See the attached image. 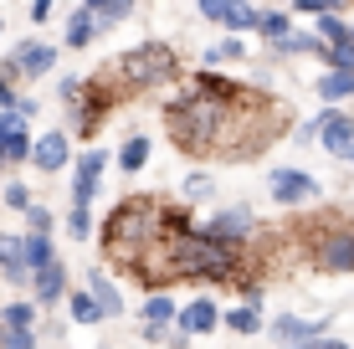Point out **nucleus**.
<instances>
[{"label":"nucleus","instance_id":"f257e3e1","mask_svg":"<svg viewBox=\"0 0 354 349\" xmlns=\"http://www.w3.org/2000/svg\"><path fill=\"white\" fill-rule=\"evenodd\" d=\"M241 93H247V82H231L221 72L201 67L185 88L165 103L169 144H175L180 154H190V160H216V149H221V139H226V124H231V108L241 103Z\"/></svg>","mask_w":354,"mask_h":349},{"label":"nucleus","instance_id":"f03ea898","mask_svg":"<svg viewBox=\"0 0 354 349\" xmlns=\"http://www.w3.org/2000/svg\"><path fill=\"white\" fill-rule=\"evenodd\" d=\"M165 232H169V206L160 196H124L108 211V221L97 226V247H103L108 267L133 278V267L165 242Z\"/></svg>","mask_w":354,"mask_h":349},{"label":"nucleus","instance_id":"7ed1b4c3","mask_svg":"<svg viewBox=\"0 0 354 349\" xmlns=\"http://www.w3.org/2000/svg\"><path fill=\"white\" fill-rule=\"evenodd\" d=\"M292 242L308 252V262L328 278L354 272V216L349 211H308L292 226Z\"/></svg>","mask_w":354,"mask_h":349},{"label":"nucleus","instance_id":"20e7f679","mask_svg":"<svg viewBox=\"0 0 354 349\" xmlns=\"http://www.w3.org/2000/svg\"><path fill=\"white\" fill-rule=\"evenodd\" d=\"M108 67H113L118 88L133 98V93H149V88H169L180 77V52L169 41H139L129 52H118Z\"/></svg>","mask_w":354,"mask_h":349},{"label":"nucleus","instance_id":"39448f33","mask_svg":"<svg viewBox=\"0 0 354 349\" xmlns=\"http://www.w3.org/2000/svg\"><path fill=\"white\" fill-rule=\"evenodd\" d=\"M124 103H129V93L118 88L113 67L93 72V77H88V88H82V98H77V108H72V124H77V139H97V129H103V124H108V118H113Z\"/></svg>","mask_w":354,"mask_h":349},{"label":"nucleus","instance_id":"423d86ee","mask_svg":"<svg viewBox=\"0 0 354 349\" xmlns=\"http://www.w3.org/2000/svg\"><path fill=\"white\" fill-rule=\"evenodd\" d=\"M257 216H252V206H221V211H211L205 216V236H216L221 247H231V252H241L247 257V247L257 242Z\"/></svg>","mask_w":354,"mask_h":349},{"label":"nucleus","instance_id":"0eeeda50","mask_svg":"<svg viewBox=\"0 0 354 349\" xmlns=\"http://www.w3.org/2000/svg\"><path fill=\"white\" fill-rule=\"evenodd\" d=\"M267 196L277 200V206L298 211V206H313V200L324 196V185L313 180L308 170H292V164H277L272 175H267Z\"/></svg>","mask_w":354,"mask_h":349},{"label":"nucleus","instance_id":"6e6552de","mask_svg":"<svg viewBox=\"0 0 354 349\" xmlns=\"http://www.w3.org/2000/svg\"><path fill=\"white\" fill-rule=\"evenodd\" d=\"M328 323H334V319H298V314H277L272 323H267V339H272L277 349L319 344V339H328Z\"/></svg>","mask_w":354,"mask_h":349},{"label":"nucleus","instance_id":"1a4fd4ad","mask_svg":"<svg viewBox=\"0 0 354 349\" xmlns=\"http://www.w3.org/2000/svg\"><path fill=\"white\" fill-rule=\"evenodd\" d=\"M103 175H108V154H103V149L77 154V170H72V206L93 211L97 190H103Z\"/></svg>","mask_w":354,"mask_h":349},{"label":"nucleus","instance_id":"9d476101","mask_svg":"<svg viewBox=\"0 0 354 349\" xmlns=\"http://www.w3.org/2000/svg\"><path fill=\"white\" fill-rule=\"evenodd\" d=\"M319 144L334 154V160L354 164V118L344 113V108H324L319 113Z\"/></svg>","mask_w":354,"mask_h":349},{"label":"nucleus","instance_id":"9b49d317","mask_svg":"<svg viewBox=\"0 0 354 349\" xmlns=\"http://www.w3.org/2000/svg\"><path fill=\"white\" fill-rule=\"evenodd\" d=\"M67 160H72V134H67V129H46V134H36L31 164H36L41 175H62Z\"/></svg>","mask_w":354,"mask_h":349},{"label":"nucleus","instance_id":"f8f14e48","mask_svg":"<svg viewBox=\"0 0 354 349\" xmlns=\"http://www.w3.org/2000/svg\"><path fill=\"white\" fill-rule=\"evenodd\" d=\"M139 319H144L139 339H149V344H165V334L175 329V319H180V303H175L169 293H149V298H144V308H139Z\"/></svg>","mask_w":354,"mask_h":349},{"label":"nucleus","instance_id":"ddd939ff","mask_svg":"<svg viewBox=\"0 0 354 349\" xmlns=\"http://www.w3.org/2000/svg\"><path fill=\"white\" fill-rule=\"evenodd\" d=\"M10 62L21 67V82H31V77H52V72H57V46H52V41H41V36H26V41L10 52Z\"/></svg>","mask_w":354,"mask_h":349},{"label":"nucleus","instance_id":"4468645a","mask_svg":"<svg viewBox=\"0 0 354 349\" xmlns=\"http://www.w3.org/2000/svg\"><path fill=\"white\" fill-rule=\"evenodd\" d=\"M67 293H72V272H67V262H52V267H41L31 278V303L41 308H57V303H67Z\"/></svg>","mask_w":354,"mask_h":349},{"label":"nucleus","instance_id":"2eb2a0df","mask_svg":"<svg viewBox=\"0 0 354 349\" xmlns=\"http://www.w3.org/2000/svg\"><path fill=\"white\" fill-rule=\"evenodd\" d=\"M175 329L185 334V339H205L211 329H221V308H216V298H195V303L180 308Z\"/></svg>","mask_w":354,"mask_h":349},{"label":"nucleus","instance_id":"dca6fc26","mask_svg":"<svg viewBox=\"0 0 354 349\" xmlns=\"http://www.w3.org/2000/svg\"><path fill=\"white\" fill-rule=\"evenodd\" d=\"M93 41H97V21H93L88 0H82V6H72V10H67V26H62V46H67V52H82V46H93Z\"/></svg>","mask_w":354,"mask_h":349},{"label":"nucleus","instance_id":"f3484780","mask_svg":"<svg viewBox=\"0 0 354 349\" xmlns=\"http://www.w3.org/2000/svg\"><path fill=\"white\" fill-rule=\"evenodd\" d=\"M82 287H88V293H93V303L103 308V319H118V314H124V293L113 287V278H108V267H93V272H88V283H82Z\"/></svg>","mask_w":354,"mask_h":349},{"label":"nucleus","instance_id":"a211bd4d","mask_svg":"<svg viewBox=\"0 0 354 349\" xmlns=\"http://www.w3.org/2000/svg\"><path fill=\"white\" fill-rule=\"evenodd\" d=\"M16 242H21V262H26V272H31V278H36V272H41V267H52V262H62V257H57V242H52V236H16Z\"/></svg>","mask_w":354,"mask_h":349},{"label":"nucleus","instance_id":"6ab92c4d","mask_svg":"<svg viewBox=\"0 0 354 349\" xmlns=\"http://www.w3.org/2000/svg\"><path fill=\"white\" fill-rule=\"evenodd\" d=\"M36 323H41V308L31 298H16V303L0 308V329L6 334H36Z\"/></svg>","mask_w":354,"mask_h":349},{"label":"nucleus","instance_id":"aec40b11","mask_svg":"<svg viewBox=\"0 0 354 349\" xmlns=\"http://www.w3.org/2000/svg\"><path fill=\"white\" fill-rule=\"evenodd\" d=\"M313 93L324 98V108H344L354 98V77H349V72H324V77L313 82Z\"/></svg>","mask_w":354,"mask_h":349},{"label":"nucleus","instance_id":"412c9836","mask_svg":"<svg viewBox=\"0 0 354 349\" xmlns=\"http://www.w3.org/2000/svg\"><path fill=\"white\" fill-rule=\"evenodd\" d=\"M93 21H97V36H108L113 26H124V21L133 16V0H88Z\"/></svg>","mask_w":354,"mask_h":349},{"label":"nucleus","instance_id":"4be33fe9","mask_svg":"<svg viewBox=\"0 0 354 349\" xmlns=\"http://www.w3.org/2000/svg\"><path fill=\"white\" fill-rule=\"evenodd\" d=\"M149 154H154L149 134H129V139H124V149H118V170H124V175H139L144 164H149Z\"/></svg>","mask_w":354,"mask_h":349},{"label":"nucleus","instance_id":"5701e85b","mask_svg":"<svg viewBox=\"0 0 354 349\" xmlns=\"http://www.w3.org/2000/svg\"><path fill=\"white\" fill-rule=\"evenodd\" d=\"M262 41L267 46H272V52H283V46H288V36H292V10H272V6H267V21H262Z\"/></svg>","mask_w":354,"mask_h":349},{"label":"nucleus","instance_id":"b1692460","mask_svg":"<svg viewBox=\"0 0 354 349\" xmlns=\"http://www.w3.org/2000/svg\"><path fill=\"white\" fill-rule=\"evenodd\" d=\"M221 329H231V334H241V339H247V334H262L267 323H262V308H247V303H236L231 314H221Z\"/></svg>","mask_w":354,"mask_h":349},{"label":"nucleus","instance_id":"393cba45","mask_svg":"<svg viewBox=\"0 0 354 349\" xmlns=\"http://www.w3.org/2000/svg\"><path fill=\"white\" fill-rule=\"evenodd\" d=\"M67 314H72V323H88V329H93V323H103V308L93 303L88 287H72V293H67Z\"/></svg>","mask_w":354,"mask_h":349},{"label":"nucleus","instance_id":"a878e982","mask_svg":"<svg viewBox=\"0 0 354 349\" xmlns=\"http://www.w3.org/2000/svg\"><path fill=\"white\" fill-rule=\"evenodd\" d=\"M262 21H267V6H231V10H226V31H231V36L262 31Z\"/></svg>","mask_w":354,"mask_h":349},{"label":"nucleus","instance_id":"bb28decb","mask_svg":"<svg viewBox=\"0 0 354 349\" xmlns=\"http://www.w3.org/2000/svg\"><path fill=\"white\" fill-rule=\"evenodd\" d=\"M319 41H324V46H344V41H349L344 6H334V10H324V16H319Z\"/></svg>","mask_w":354,"mask_h":349},{"label":"nucleus","instance_id":"cd10ccee","mask_svg":"<svg viewBox=\"0 0 354 349\" xmlns=\"http://www.w3.org/2000/svg\"><path fill=\"white\" fill-rule=\"evenodd\" d=\"M241 57H247V41H241V36H226V41H216V46H205V72H216L221 62H241Z\"/></svg>","mask_w":354,"mask_h":349},{"label":"nucleus","instance_id":"c85d7f7f","mask_svg":"<svg viewBox=\"0 0 354 349\" xmlns=\"http://www.w3.org/2000/svg\"><path fill=\"white\" fill-rule=\"evenodd\" d=\"M180 196H185V206H201V200H211V196H216L211 170H190L185 180H180Z\"/></svg>","mask_w":354,"mask_h":349},{"label":"nucleus","instance_id":"c756f323","mask_svg":"<svg viewBox=\"0 0 354 349\" xmlns=\"http://www.w3.org/2000/svg\"><path fill=\"white\" fill-rule=\"evenodd\" d=\"M0 206H10L16 216H26V211L36 206V196H31L26 180H6V190H0Z\"/></svg>","mask_w":354,"mask_h":349},{"label":"nucleus","instance_id":"7c9ffc66","mask_svg":"<svg viewBox=\"0 0 354 349\" xmlns=\"http://www.w3.org/2000/svg\"><path fill=\"white\" fill-rule=\"evenodd\" d=\"M324 72H349L354 77V41H344V46H324Z\"/></svg>","mask_w":354,"mask_h":349},{"label":"nucleus","instance_id":"2f4dec72","mask_svg":"<svg viewBox=\"0 0 354 349\" xmlns=\"http://www.w3.org/2000/svg\"><path fill=\"white\" fill-rule=\"evenodd\" d=\"M62 226H67V236H72V242H88V236H93V211H82V206H72Z\"/></svg>","mask_w":354,"mask_h":349},{"label":"nucleus","instance_id":"473e14b6","mask_svg":"<svg viewBox=\"0 0 354 349\" xmlns=\"http://www.w3.org/2000/svg\"><path fill=\"white\" fill-rule=\"evenodd\" d=\"M26 232H31V236H52V232H57V216L46 211L41 200H36V206L26 211Z\"/></svg>","mask_w":354,"mask_h":349},{"label":"nucleus","instance_id":"72a5a7b5","mask_svg":"<svg viewBox=\"0 0 354 349\" xmlns=\"http://www.w3.org/2000/svg\"><path fill=\"white\" fill-rule=\"evenodd\" d=\"M82 88H88V77H62V82H57V98H62L67 108H77V98H82Z\"/></svg>","mask_w":354,"mask_h":349},{"label":"nucleus","instance_id":"f704fd0d","mask_svg":"<svg viewBox=\"0 0 354 349\" xmlns=\"http://www.w3.org/2000/svg\"><path fill=\"white\" fill-rule=\"evenodd\" d=\"M10 113H16L21 124H31V118L41 113V98H36V93H21V98H16V108H10Z\"/></svg>","mask_w":354,"mask_h":349},{"label":"nucleus","instance_id":"c9c22d12","mask_svg":"<svg viewBox=\"0 0 354 349\" xmlns=\"http://www.w3.org/2000/svg\"><path fill=\"white\" fill-rule=\"evenodd\" d=\"M0 349H41V339L36 334H6L0 329Z\"/></svg>","mask_w":354,"mask_h":349},{"label":"nucleus","instance_id":"e433bc0d","mask_svg":"<svg viewBox=\"0 0 354 349\" xmlns=\"http://www.w3.org/2000/svg\"><path fill=\"white\" fill-rule=\"evenodd\" d=\"M26 16H31V26H36V31H41V26H46V21H52V16H57V6H52V0H36V6H26Z\"/></svg>","mask_w":354,"mask_h":349},{"label":"nucleus","instance_id":"4c0bfd02","mask_svg":"<svg viewBox=\"0 0 354 349\" xmlns=\"http://www.w3.org/2000/svg\"><path fill=\"white\" fill-rule=\"evenodd\" d=\"M226 0H205V6H201V21H211V26H226Z\"/></svg>","mask_w":354,"mask_h":349},{"label":"nucleus","instance_id":"58836bf2","mask_svg":"<svg viewBox=\"0 0 354 349\" xmlns=\"http://www.w3.org/2000/svg\"><path fill=\"white\" fill-rule=\"evenodd\" d=\"M292 139H298V144H313V139H319V118H303V124H292Z\"/></svg>","mask_w":354,"mask_h":349},{"label":"nucleus","instance_id":"ea45409f","mask_svg":"<svg viewBox=\"0 0 354 349\" xmlns=\"http://www.w3.org/2000/svg\"><path fill=\"white\" fill-rule=\"evenodd\" d=\"M62 334H67V323H57V319H41L36 339H52V344H62Z\"/></svg>","mask_w":354,"mask_h":349},{"label":"nucleus","instance_id":"a19ab883","mask_svg":"<svg viewBox=\"0 0 354 349\" xmlns=\"http://www.w3.org/2000/svg\"><path fill=\"white\" fill-rule=\"evenodd\" d=\"M313 349H349V344H344V339H334V334H328V339H319Z\"/></svg>","mask_w":354,"mask_h":349},{"label":"nucleus","instance_id":"79ce46f5","mask_svg":"<svg viewBox=\"0 0 354 349\" xmlns=\"http://www.w3.org/2000/svg\"><path fill=\"white\" fill-rule=\"evenodd\" d=\"M0 36H6V16H0Z\"/></svg>","mask_w":354,"mask_h":349},{"label":"nucleus","instance_id":"37998d69","mask_svg":"<svg viewBox=\"0 0 354 349\" xmlns=\"http://www.w3.org/2000/svg\"><path fill=\"white\" fill-rule=\"evenodd\" d=\"M0 190H6V175H0Z\"/></svg>","mask_w":354,"mask_h":349},{"label":"nucleus","instance_id":"c03bdc74","mask_svg":"<svg viewBox=\"0 0 354 349\" xmlns=\"http://www.w3.org/2000/svg\"><path fill=\"white\" fill-rule=\"evenodd\" d=\"M349 41H354V26H349Z\"/></svg>","mask_w":354,"mask_h":349},{"label":"nucleus","instance_id":"a18cd8bd","mask_svg":"<svg viewBox=\"0 0 354 349\" xmlns=\"http://www.w3.org/2000/svg\"><path fill=\"white\" fill-rule=\"evenodd\" d=\"M298 349H313V344H298Z\"/></svg>","mask_w":354,"mask_h":349}]
</instances>
